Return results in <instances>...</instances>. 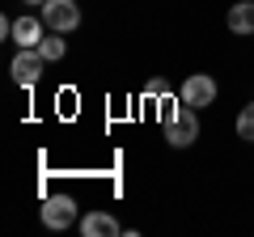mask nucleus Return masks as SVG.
<instances>
[{"label":"nucleus","mask_w":254,"mask_h":237,"mask_svg":"<svg viewBox=\"0 0 254 237\" xmlns=\"http://www.w3.org/2000/svg\"><path fill=\"white\" fill-rule=\"evenodd\" d=\"M161 106H165V115H161L165 144H170V148H190L195 140H199V110L187 106L182 98H178V102L161 98Z\"/></svg>","instance_id":"f257e3e1"},{"label":"nucleus","mask_w":254,"mask_h":237,"mask_svg":"<svg viewBox=\"0 0 254 237\" xmlns=\"http://www.w3.org/2000/svg\"><path fill=\"white\" fill-rule=\"evenodd\" d=\"M216 93H220V85H216V76H208V72H190L187 81L178 85V98L187 102V106H195V110H208L212 102H216Z\"/></svg>","instance_id":"f03ea898"},{"label":"nucleus","mask_w":254,"mask_h":237,"mask_svg":"<svg viewBox=\"0 0 254 237\" xmlns=\"http://www.w3.org/2000/svg\"><path fill=\"white\" fill-rule=\"evenodd\" d=\"M38 17L47 21V30L72 34V30L81 26V4H76V0H47V4H38Z\"/></svg>","instance_id":"7ed1b4c3"},{"label":"nucleus","mask_w":254,"mask_h":237,"mask_svg":"<svg viewBox=\"0 0 254 237\" xmlns=\"http://www.w3.org/2000/svg\"><path fill=\"white\" fill-rule=\"evenodd\" d=\"M43 68H47L43 51H38V47H21V51L13 55V64H9V72H13V81H17L21 89H34V85L43 81Z\"/></svg>","instance_id":"20e7f679"},{"label":"nucleus","mask_w":254,"mask_h":237,"mask_svg":"<svg viewBox=\"0 0 254 237\" xmlns=\"http://www.w3.org/2000/svg\"><path fill=\"white\" fill-rule=\"evenodd\" d=\"M38 216H43L47 229H72V225H81V220H76V199H72V195H47L43 208H38Z\"/></svg>","instance_id":"39448f33"},{"label":"nucleus","mask_w":254,"mask_h":237,"mask_svg":"<svg viewBox=\"0 0 254 237\" xmlns=\"http://www.w3.org/2000/svg\"><path fill=\"white\" fill-rule=\"evenodd\" d=\"M81 233L85 237H115V233H123V225H119L110 212H85L81 216Z\"/></svg>","instance_id":"423d86ee"},{"label":"nucleus","mask_w":254,"mask_h":237,"mask_svg":"<svg viewBox=\"0 0 254 237\" xmlns=\"http://www.w3.org/2000/svg\"><path fill=\"white\" fill-rule=\"evenodd\" d=\"M43 30H47V21H43V17H30V13H26V17L13 21V43H17V47H38V43L47 38Z\"/></svg>","instance_id":"0eeeda50"},{"label":"nucleus","mask_w":254,"mask_h":237,"mask_svg":"<svg viewBox=\"0 0 254 237\" xmlns=\"http://www.w3.org/2000/svg\"><path fill=\"white\" fill-rule=\"evenodd\" d=\"M225 26L233 30V34H254V0H237V4H229L225 13Z\"/></svg>","instance_id":"6e6552de"},{"label":"nucleus","mask_w":254,"mask_h":237,"mask_svg":"<svg viewBox=\"0 0 254 237\" xmlns=\"http://www.w3.org/2000/svg\"><path fill=\"white\" fill-rule=\"evenodd\" d=\"M38 51H43V59H47V64H60L64 55H68V43H64V34H60V30H51V34H47L43 43H38Z\"/></svg>","instance_id":"1a4fd4ad"},{"label":"nucleus","mask_w":254,"mask_h":237,"mask_svg":"<svg viewBox=\"0 0 254 237\" xmlns=\"http://www.w3.org/2000/svg\"><path fill=\"white\" fill-rule=\"evenodd\" d=\"M237 136H242L246 144H254V102L242 106V115H237Z\"/></svg>","instance_id":"9d476101"},{"label":"nucleus","mask_w":254,"mask_h":237,"mask_svg":"<svg viewBox=\"0 0 254 237\" xmlns=\"http://www.w3.org/2000/svg\"><path fill=\"white\" fill-rule=\"evenodd\" d=\"M144 98H148V102H157V98H170V81H165V76H153V81L144 85Z\"/></svg>","instance_id":"9b49d317"},{"label":"nucleus","mask_w":254,"mask_h":237,"mask_svg":"<svg viewBox=\"0 0 254 237\" xmlns=\"http://www.w3.org/2000/svg\"><path fill=\"white\" fill-rule=\"evenodd\" d=\"M26 4H47V0H26Z\"/></svg>","instance_id":"f8f14e48"}]
</instances>
